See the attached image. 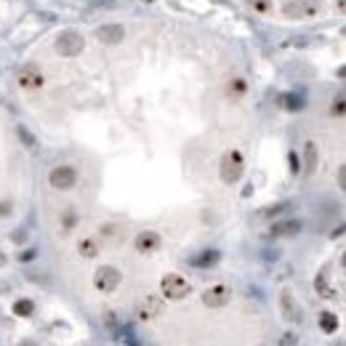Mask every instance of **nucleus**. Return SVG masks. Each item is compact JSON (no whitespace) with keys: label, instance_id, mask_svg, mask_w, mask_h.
Returning a JSON list of instances; mask_svg holds the SVG:
<instances>
[{"label":"nucleus","instance_id":"obj_33","mask_svg":"<svg viewBox=\"0 0 346 346\" xmlns=\"http://www.w3.org/2000/svg\"><path fill=\"white\" fill-rule=\"evenodd\" d=\"M344 232H346V224H344V226H338V229L333 232V237H338V234H344Z\"/></svg>","mask_w":346,"mask_h":346},{"label":"nucleus","instance_id":"obj_1","mask_svg":"<svg viewBox=\"0 0 346 346\" xmlns=\"http://www.w3.org/2000/svg\"><path fill=\"white\" fill-rule=\"evenodd\" d=\"M219 173H221V181H224V184H237V181L243 179V173H245V160H243V155H240L237 149H229V152H224Z\"/></svg>","mask_w":346,"mask_h":346},{"label":"nucleus","instance_id":"obj_8","mask_svg":"<svg viewBox=\"0 0 346 346\" xmlns=\"http://www.w3.org/2000/svg\"><path fill=\"white\" fill-rule=\"evenodd\" d=\"M162 245V240H160V234L157 232H152V229H144V232H139L136 234V240H133V248L139 253H155L157 248Z\"/></svg>","mask_w":346,"mask_h":346},{"label":"nucleus","instance_id":"obj_23","mask_svg":"<svg viewBox=\"0 0 346 346\" xmlns=\"http://www.w3.org/2000/svg\"><path fill=\"white\" fill-rule=\"evenodd\" d=\"M245 91H248L245 80H232V83H229V94H234V96H243Z\"/></svg>","mask_w":346,"mask_h":346},{"label":"nucleus","instance_id":"obj_26","mask_svg":"<svg viewBox=\"0 0 346 346\" xmlns=\"http://www.w3.org/2000/svg\"><path fill=\"white\" fill-rule=\"evenodd\" d=\"M338 187H341L344 192H346V162H344L341 168H338Z\"/></svg>","mask_w":346,"mask_h":346},{"label":"nucleus","instance_id":"obj_17","mask_svg":"<svg viewBox=\"0 0 346 346\" xmlns=\"http://www.w3.org/2000/svg\"><path fill=\"white\" fill-rule=\"evenodd\" d=\"M315 288H317V293L322 298H336V290L330 288V283H328V274L325 272H319L317 277H315Z\"/></svg>","mask_w":346,"mask_h":346},{"label":"nucleus","instance_id":"obj_19","mask_svg":"<svg viewBox=\"0 0 346 346\" xmlns=\"http://www.w3.org/2000/svg\"><path fill=\"white\" fill-rule=\"evenodd\" d=\"M280 104H283L285 109H288V112H298V109L304 107V99L298 94H285L283 99H280Z\"/></svg>","mask_w":346,"mask_h":346},{"label":"nucleus","instance_id":"obj_38","mask_svg":"<svg viewBox=\"0 0 346 346\" xmlns=\"http://www.w3.org/2000/svg\"><path fill=\"white\" fill-rule=\"evenodd\" d=\"M344 32H346V30H344Z\"/></svg>","mask_w":346,"mask_h":346},{"label":"nucleus","instance_id":"obj_14","mask_svg":"<svg viewBox=\"0 0 346 346\" xmlns=\"http://www.w3.org/2000/svg\"><path fill=\"white\" fill-rule=\"evenodd\" d=\"M221 261V253L219 251H202L197 256L192 258V266H197V269H211V266H216Z\"/></svg>","mask_w":346,"mask_h":346},{"label":"nucleus","instance_id":"obj_34","mask_svg":"<svg viewBox=\"0 0 346 346\" xmlns=\"http://www.w3.org/2000/svg\"><path fill=\"white\" fill-rule=\"evenodd\" d=\"M338 77H344V80H346V67H338Z\"/></svg>","mask_w":346,"mask_h":346},{"label":"nucleus","instance_id":"obj_24","mask_svg":"<svg viewBox=\"0 0 346 346\" xmlns=\"http://www.w3.org/2000/svg\"><path fill=\"white\" fill-rule=\"evenodd\" d=\"M75 224H77V213L67 211V213H64V229H72Z\"/></svg>","mask_w":346,"mask_h":346},{"label":"nucleus","instance_id":"obj_31","mask_svg":"<svg viewBox=\"0 0 346 346\" xmlns=\"http://www.w3.org/2000/svg\"><path fill=\"white\" fill-rule=\"evenodd\" d=\"M8 211H11V202H0V216H5Z\"/></svg>","mask_w":346,"mask_h":346},{"label":"nucleus","instance_id":"obj_4","mask_svg":"<svg viewBox=\"0 0 346 346\" xmlns=\"http://www.w3.org/2000/svg\"><path fill=\"white\" fill-rule=\"evenodd\" d=\"M283 11L288 19H312L319 14V0H285Z\"/></svg>","mask_w":346,"mask_h":346},{"label":"nucleus","instance_id":"obj_36","mask_svg":"<svg viewBox=\"0 0 346 346\" xmlns=\"http://www.w3.org/2000/svg\"><path fill=\"white\" fill-rule=\"evenodd\" d=\"M0 266H5V256H3V253H0Z\"/></svg>","mask_w":346,"mask_h":346},{"label":"nucleus","instance_id":"obj_9","mask_svg":"<svg viewBox=\"0 0 346 346\" xmlns=\"http://www.w3.org/2000/svg\"><path fill=\"white\" fill-rule=\"evenodd\" d=\"M16 80H19V86H22L24 91H37L43 86V75H40L37 67H24L22 72L16 75Z\"/></svg>","mask_w":346,"mask_h":346},{"label":"nucleus","instance_id":"obj_35","mask_svg":"<svg viewBox=\"0 0 346 346\" xmlns=\"http://www.w3.org/2000/svg\"><path fill=\"white\" fill-rule=\"evenodd\" d=\"M341 266H344V269H346V253H344V256H341Z\"/></svg>","mask_w":346,"mask_h":346},{"label":"nucleus","instance_id":"obj_20","mask_svg":"<svg viewBox=\"0 0 346 346\" xmlns=\"http://www.w3.org/2000/svg\"><path fill=\"white\" fill-rule=\"evenodd\" d=\"M14 315L16 317H32L35 315V304H32L30 298H19V301L14 304Z\"/></svg>","mask_w":346,"mask_h":346},{"label":"nucleus","instance_id":"obj_3","mask_svg":"<svg viewBox=\"0 0 346 346\" xmlns=\"http://www.w3.org/2000/svg\"><path fill=\"white\" fill-rule=\"evenodd\" d=\"M120 283H123L120 269H115V266H109V264L99 266L96 274H94V285H96V290H101V293H115L120 288Z\"/></svg>","mask_w":346,"mask_h":346},{"label":"nucleus","instance_id":"obj_21","mask_svg":"<svg viewBox=\"0 0 346 346\" xmlns=\"http://www.w3.org/2000/svg\"><path fill=\"white\" fill-rule=\"evenodd\" d=\"M330 115H333V117H344V115H346V94H341V96H336V99H333Z\"/></svg>","mask_w":346,"mask_h":346},{"label":"nucleus","instance_id":"obj_32","mask_svg":"<svg viewBox=\"0 0 346 346\" xmlns=\"http://www.w3.org/2000/svg\"><path fill=\"white\" fill-rule=\"evenodd\" d=\"M123 341H126L128 346H141L139 341H133V336H123Z\"/></svg>","mask_w":346,"mask_h":346},{"label":"nucleus","instance_id":"obj_5","mask_svg":"<svg viewBox=\"0 0 346 346\" xmlns=\"http://www.w3.org/2000/svg\"><path fill=\"white\" fill-rule=\"evenodd\" d=\"M83 48H86V40H83V35L75 32V30H67L56 37V51L62 56H75V54H80Z\"/></svg>","mask_w":346,"mask_h":346},{"label":"nucleus","instance_id":"obj_18","mask_svg":"<svg viewBox=\"0 0 346 346\" xmlns=\"http://www.w3.org/2000/svg\"><path fill=\"white\" fill-rule=\"evenodd\" d=\"M319 330L333 336V333L338 330V317L333 315V312H322V315H319Z\"/></svg>","mask_w":346,"mask_h":346},{"label":"nucleus","instance_id":"obj_25","mask_svg":"<svg viewBox=\"0 0 346 346\" xmlns=\"http://www.w3.org/2000/svg\"><path fill=\"white\" fill-rule=\"evenodd\" d=\"M288 160H290V171H293V173L301 171V162H298V155H296V152H290V155H288Z\"/></svg>","mask_w":346,"mask_h":346},{"label":"nucleus","instance_id":"obj_16","mask_svg":"<svg viewBox=\"0 0 346 346\" xmlns=\"http://www.w3.org/2000/svg\"><path fill=\"white\" fill-rule=\"evenodd\" d=\"M317 157H319V155H317V144H315V141H306V144H304V162H306V173H312V171L317 168Z\"/></svg>","mask_w":346,"mask_h":346},{"label":"nucleus","instance_id":"obj_37","mask_svg":"<svg viewBox=\"0 0 346 346\" xmlns=\"http://www.w3.org/2000/svg\"><path fill=\"white\" fill-rule=\"evenodd\" d=\"M22 346H37V344H32V341H22Z\"/></svg>","mask_w":346,"mask_h":346},{"label":"nucleus","instance_id":"obj_10","mask_svg":"<svg viewBox=\"0 0 346 346\" xmlns=\"http://www.w3.org/2000/svg\"><path fill=\"white\" fill-rule=\"evenodd\" d=\"M301 232V221L298 219H285V221H277V224H272L269 234L272 237H293V234Z\"/></svg>","mask_w":346,"mask_h":346},{"label":"nucleus","instance_id":"obj_15","mask_svg":"<svg viewBox=\"0 0 346 346\" xmlns=\"http://www.w3.org/2000/svg\"><path fill=\"white\" fill-rule=\"evenodd\" d=\"M77 253H80L83 258H96L99 256V243H96L94 237H86L77 243Z\"/></svg>","mask_w":346,"mask_h":346},{"label":"nucleus","instance_id":"obj_6","mask_svg":"<svg viewBox=\"0 0 346 346\" xmlns=\"http://www.w3.org/2000/svg\"><path fill=\"white\" fill-rule=\"evenodd\" d=\"M48 181L54 189H62V192H67V189H72L77 184V171L72 165H56L54 171L48 173Z\"/></svg>","mask_w":346,"mask_h":346},{"label":"nucleus","instance_id":"obj_27","mask_svg":"<svg viewBox=\"0 0 346 346\" xmlns=\"http://www.w3.org/2000/svg\"><path fill=\"white\" fill-rule=\"evenodd\" d=\"M285 208H288L285 202H283V205H274V208H269V211H264V216H277V213L285 211Z\"/></svg>","mask_w":346,"mask_h":346},{"label":"nucleus","instance_id":"obj_22","mask_svg":"<svg viewBox=\"0 0 346 346\" xmlns=\"http://www.w3.org/2000/svg\"><path fill=\"white\" fill-rule=\"evenodd\" d=\"M248 5H251L253 11H258V14H269L272 11V0H245Z\"/></svg>","mask_w":346,"mask_h":346},{"label":"nucleus","instance_id":"obj_11","mask_svg":"<svg viewBox=\"0 0 346 346\" xmlns=\"http://www.w3.org/2000/svg\"><path fill=\"white\" fill-rule=\"evenodd\" d=\"M280 309H283V317L288 319V322H298V319H301L298 306H296V301H293V293L288 288L280 293Z\"/></svg>","mask_w":346,"mask_h":346},{"label":"nucleus","instance_id":"obj_12","mask_svg":"<svg viewBox=\"0 0 346 346\" xmlns=\"http://www.w3.org/2000/svg\"><path fill=\"white\" fill-rule=\"evenodd\" d=\"M96 37H99L101 43H107V45H115V43H120L123 37H126V30H123L120 24H104V27L96 30Z\"/></svg>","mask_w":346,"mask_h":346},{"label":"nucleus","instance_id":"obj_7","mask_svg":"<svg viewBox=\"0 0 346 346\" xmlns=\"http://www.w3.org/2000/svg\"><path fill=\"white\" fill-rule=\"evenodd\" d=\"M232 301V290L226 285H211L205 293H202V304L211 306V309H221Z\"/></svg>","mask_w":346,"mask_h":346},{"label":"nucleus","instance_id":"obj_2","mask_svg":"<svg viewBox=\"0 0 346 346\" xmlns=\"http://www.w3.org/2000/svg\"><path fill=\"white\" fill-rule=\"evenodd\" d=\"M160 290H162V296H165L168 301H181V298H187V296H189L192 285H189V280L184 277V274L171 272V274H165V277H162Z\"/></svg>","mask_w":346,"mask_h":346},{"label":"nucleus","instance_id":"obj_28","mask_svg":"<svg viewBox=\"0 0 346 346\" xmlns=\"http://www.w3.org/2000/svg\"><path fill=\"white\" fill-rule=\"evenodd\" d=\"M35 256H37V251H35V248H27V251H24V253H22V256H19V258H22V261H32Z\"/></svg>","mask_w":346,"mask_h":346},{"label":"nucleus","instance_id":"obj_13","mask_svg":"<svg viewBox=\"0 0 346 346\" xmlns=\"http://www.w3.org/2000/svg\"><path fill=\"white\" fill-rule=\"evenodd\" d=\"M160 312V301L155 296H147L144 301H141L139 306H136V315H139V319H155Z\"/></svg>","mask_w":346,"mask_h":346},{"label":"nucleus","instance_id":"obj_29","mask_svg":"<svg viewBox=\"0 0 346 346\" xmlns=\"http://www.w3.org/2000/svg\"><path fill=\"white\" fill-rule=\"evenodd\" d=\"M19 133H22V139H24V144H35V139H30V133H27V130H24V128H19Z\"/></svg>","mask_w":346,"mask_h":346},{"label":"nucleus","instance_id":"obj_30","mask_svg":"<svg viewBox=\"0 0 346 346\" xmlns=\"http://www.w3.org/2000/svg\"><path fill=\"white\" fill-rule=\"evenodd\" d=\"M336 11L338 14H346V0H336Z\"/></svg>","mask_w":346,"mask_h":346}]
</instances>
